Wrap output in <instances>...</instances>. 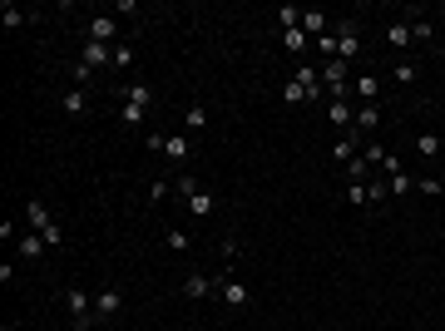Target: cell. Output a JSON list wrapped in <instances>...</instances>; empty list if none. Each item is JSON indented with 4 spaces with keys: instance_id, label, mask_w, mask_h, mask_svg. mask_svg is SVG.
I'll use <instances>...</instances> for the list:
<instances>
[{
    "instance_id": "cell-1",
    "label": "cell",
    "mask_w": 445,
    "mask_h": 331,
    "mask_svg": "<svg viewBox=\"0 0 445 331\" xmlns=\"http://www.w3.org/2000/svg\"><path fill=\"white\" fill-rule=\"evenodd\" d=\"M65 307H70V331H95V302H90V292H80V287H65Z\"/></svg>"
},
{
    "instance_id": "cell-2",
    "label": "cell",
    "mask_w": 445,
    "mask_h": 331,
    "mask_svg": "<svg viewBox=\"0 0 445 331\" xmlns=\"http://www.w3.org/2000/svg\"><path fill=\"white\" fill-rule=\"evenodd\" d=\"M119 312H124V292H119V287H100V292H95V322L104 327Z\"/></svg>"
},
{
    "instance_id": "cell-3",
    "label": "cell",
    "mask_w": 445,
    "mask_h": 331,
    "mask_svg": "<svg viewBox=\"0 0 445 331\" xmlns=\"http://www.w3.org/2000/svg\"><path fill=\"white\" fill-rule=\"evenodd\" d=\"M336 50H341V65L361 55V35H356V20H351V15H346V20L336 25Z\"/></svg>"
},
{
    "instance_id": "cell-4",
    "label": "cell",
    "mask_w": 445,
    "mask_h": 331,
    "mask_svg": "<svg viewBox=\"0 0 445 331\" xmlns=\"http://www.w3.org/2000/svg\"><path fill=\"white\" fill-rule=\"evenodd\" d=\"M183 297H188V302L218 297V282H213V277H203V272H188V277H183Z\"/></svg>"
},
{
    "instance_id": "cell-5",
    "label": "cell",
    "mask_w": 445,
    "mask_h": 331,
    "mask_svg": "<svg viewBox=\"0 0 445 331\" xmlns=\"http://www.w3.org/2000/svg\"><path fill=\"white\" fill-rule=\"evenodd\" d=\"M218 297L227 302V307H247V302H252V292H247L237 277H222V282H218Z\"/></svg>"
},
{
    "instance_id": "cell-6",
    "label": "cell",
    "mask_w": 445,
    "mask_h": 331,
    "mask_svg": "<svg viewBox=\"0 0 445 331\" xmlns=\"http://www.w3.org/2000/svg\"><path fill=\"white\" fill-rule=\"evenodd\" d=\"M60 109L70 114V119L90 114V89H80V85H75V89H65V94H60Z\"/></svg>"
},
{
    "instance_id": "cell-7",
    "label": "cell",
    "mask_w": 445,
    "mask_h": 331,
    "mask_svg": "<svg viewBox=\"0 0 445 331\" xmlns=\"http://www.w3.org/2000/svg\"><path fill=\"white\" fill-rule=\"evenodd\" d=\"M114 35H119L114 15H90V40H100V45H119Z\"/></svg>"
},
{
    "instance_id": "cell-8",
    "label": "cell",
    "mask_w": 445,
    "mask_h": 331,
    "mask_svg": "<svg viewBox=\"0 0 445 331\" xmlns=\"http://www.w3.org/2000/svg\"><path fill=\"white\" fill-rule=\"evenodd\" d=\"M356 153H361V134H341V139L332 143V158L341 163V168H346V163H351Z\"/></svg>"
},
{
    "instance_id": "cell-9",
    "label": "cell",
    "mask_w": 445,
    "mask_h": 331,
    "mask_svg": "<svg viewBox=\"0 0 445 331\" xmlns=\"http://www.w3.org/2000/svg\"><path fill=\"white\" fill-rule=\"evenodd\" d=\"M25 222H30V232H45L55 218H50V208H45L40 198H25Z\"/></svg>"
},
{
    "instance_id": "cell-10",
    "label": "cell",
    "mask_w": 445,
    "mask_h": 331,
    "mask_svg": "<svg viewBox=\"0 0 445 331\" xmlns=\"http://www.w3.org/2000/svg\"><path fill=\"white\" fill-rule=\"evenodd\" d=\"M297 85L307 89V99H322V94H327V89H322V70H317V65H302V70H297Z\"/></svg>"
},
{
    "instance_id": "cell-11",
    "label": "cell",
    "mask_w": 445,
    "mask_h": 331,
    "mask_svg": "<svg viewBox=\"0 0 445 331\" xmlns=\"http://www.w3.org/2000/svg\"><path fill=\"white\" fill-rule=\"evenodd\" d=\"M15 247H20V257H25V262H40V257L50 252V242H45L40 232H25V237H20Z\"/></svg>"
},
{
    "instance_id": "cell-12",
    "label": "cell",
    "mask_w": 445,
    "mask_h": 331,
    "mask_svg": "<svg viewBox=\"0 0 445 331\" xmlns=\"http://www.w3.org/2000/svg\"><path fill=\"white\" fill-rule=\"evenodd\" d=\"M85 65H90V70H100V65H114V45L85 40Z\"/></svg>"
},
{
    "instance_id": "cell-13",
    "label": "cell",
    "mask_w": 445,
    "mask_h": 331,
    "mask_svg": "<svg viewBox=\"0 0 445 331\" xmlns=\"http://www.w3.org/2000/svg\"><path fill=\"white\" fill-rule=\"evenodd\" d=\"M327 119H332V129H351V124H356L351 99H332V104H327Z\"/></svg>"
},
{
    "instance_id": "cell-14",
    "label": "cell",
    "mask_w": 445,
    "mask_h": 331,
    "mask_svg": "<svg viewBox=\"0 0 445 331\" xmlns=\"http://www.w3.org/2000/svg\"><path fill=\"white\" fill-rule=\"evenodd\" d=\"M163 153H168L173 163H188V153H193V143H188V134H168V139H163Z\"/></svg>"
},
{
    "instance_id": "cell-15",
    "label": "cell",
    "mask_w": 445,
    "mask_h": 331,
    "mask_svg": "<svg viewBox=\"0 0 445 331\" xmlns=\"http://www.w3.org/2000/svg\"><path fill=\"white\" fill-rule=\"evenodd\" d=\"M302 35H307V40H322V35H327V15H322V10H302Z\"/></svg>"
},
{
    "instance_id": "cell-16",
    "label": "cell",
    "mask_w": 445,
    "mask_h": 331,
    "mask_svg": "<svg viewBox=\"0 0 445 331\" xmlns=\"http://www.w3.org/2000/svg\"><path fill=\"white\" fill-rule=\"evenodd\" d=\"M188 213H193V218H208V213H218V198H213L208 188H198V193L188 198Z\"/></svg>"
},
{
    "instance_id": "cell-17",
    "label": "cell",
    "mask_w": 445,
    "mask_h": 331,
    "mask_svg": "<svg viewBox=\"0 0 445 331\" xmlns=\"http://www.w3.org/2000/svg\"><path fill=\"white\" fill-rule=\"evenodd\" d=\"M124 104H139V109H149V104H154V89H149L144 80H134V85L124 89Z\"/></svg>"
},
{
    "instance_id": "cell-18",
    "label": "cell",
    "mask_w": 445,
    "mask_h": 331,
    "mask_svg": "<svg viewBox=\"0 0 445 331\" xmlns=\"http://www.w3.org/2000/svg\"><path fill=\"white\" fill-rule=\"evenodd\" d=\"M356 129H361V134H376V129H381V109H376V104H361V109H356Z\"/></svg>"
},
{
    "instance_id": "cell-19",
    "label": "cell",
    "mask_w": 445,
    "mask_h": 331,
    "mask_svg": "<svg viewBox=\"0 0 445 331\" xmlns=\"http://www.w3.org/2000/svg\"><path fill=\"white\" fill-rule=\"evenodd\" d=\"M386 40H391V50H406V45H411V25H406V20H391V25H386Z\"/></svg>"
},
{
    "instance_id": "cell-20",
    "label": "cell",
    "mask_w": 445,
    "mask_h": 331,
    "mask_svg": "<svg viewBox=\"0 0 445 331\" xmlns=\"http://www.w3.org/2000/svg\"><path fill=\"white\" fill-rule=\"evenodd\" d=\"M25 20H30V15H25L20 5H0V25H5V30H20Z\"/></svg>"
},
{
    "instance_id": "cell-21",
    "label": "cell",
    "mask_w": 445,
    "mask_h": 331,
    "mask_svg": "<svg viewBox=\"0 0 445 331\" xmlns=\"http://www.w3.org/2000/svg\"><path fill=\"white\" fill-rule=\"evenodd\" d=\"M346 178H351V183H371V163H366V158L356 153V158L346 163Z\"/></svg>"
},
{
    "instance_id": "cell-22",
    "label": "cell",
    "mask_w": 445,
    "mask_h": 331,
    "mask_svg": "<svg viewBox=\"0 0 445 331\" xmlns=\"http://www.w3.org/2000/svg\"><path fill=\"white\" fill-rule=\"evenodd\" d=\"M183 124H188V134H198V129H208V109H203V104H188V114H183Z\"/></svg>"
},
{
    "instance_id": "cell-23",
    "label": "cell",
    "mask_w": 445,
    "mask_h": 331,
    "mask_svg": "<svg viewBox=\"0 0 445 331\" xmlns=\"http://www.w3.org/2000/svg\"><path fill=\"white\" fill-rule=\"evenodd\" d=\"M277 25H282V30H302V10H297V5H282V10H277Z\"/></svg>"
},
{
    "instance_id": "cell-24",
    "label": "cell",
    "mask_w": 445,
    "mask_h": 331,
    "mask_svg": "<svg viewBox=\"0 0 445 331\" xmlns=\"http://www.w3.org/2000/svg\"><path fill=\"white\" fill-rule=\"evenodd\" d=\"M416 153H421V158H436V153H441V139H436V134H416Z\"/></svg>"
},
{
    "instance_id": "cell-25",
    "label": "cell",
    "mask_w": 445,
    "mask_h": 331,
    "mask_svg": "<svg viewBox=\"0 0 445 331\" xmlns=\"http://www.w3.org/2000/svg\"><path fill=\"white\" fill-rule=\"evenodd\" d=\"M173 188H178V193H183V203H188V198H193L203 183H198V173H178V183H173Z\"/></svg>"
},
{
    "instance_id": "cell-26",
    "label": "cell",
    "mask_w": 445,
    "mask_h": 331,
    "mask_svg": "<svg viewBox=\"0 0 445 331\" xmlns=\"http://www.w3.org/2000/svg\"><path fill=\"white\" fill-rule=\"evenodd\" d=\"M346 203H351V208H366V203H371L366 183H346Z\"/></svg>"
},
{
    "instance_id": "cell-27",
    "label": "cell",
    "mask_w": 445,
    "mask_h": 331,
    "mask_svg": "<svg viewBox=\"0 0 445 331\" xmlns=\"http://www.w3.org/2000/svg\"><path fill=\"white\" fill-rule=\"evenodd\" d=\"M129 129H144V119H149V109H139V104H124V114H119Z\"/></svg>"
},
{
    "instance_id": "cell-28",
    "label": "cell",
    "mask_w": 445,
    "mask_h": 331,
    "mask_svg": "<svg viewBox=\"0 0 445 331\" xmlns=\"http://www.w3.org/2000/svg\"><path fill=\"white\" fill-rule=\"evenodd\" d=\"M282 40H287V50H292V55H302V50L312 45V40H307L302 30H282Z\"/></svg>"
},
{
    "instance_id": "cell-29",
    "label": "cell",
    "mask_w": 445,
    "mask_h": 331,
    "mask_svg": "<svg viewBox=\"0 0 445 331\" xmlns=\"http://www.w3.org/2000/svg\"><path fill=\"white\" fill-rule=\"evenodd\" d=\"M396 80H401V85H416V80H421V70H416L411 60H396Z\"/></svg>"
},
{
    "instance_id": "cell-30",
    "label": "cell",
    "mask_w": 445,
    "mask_h": 331,
    "mask_svg": "<svg viewBox=\"0 0 445 331\" xmlns=\"http://www.w3.org/2000/svg\"><path fill=\"white\" fill-rule=\"evenodd\" d=\"M356 94H366V104H371V94H381V85H376V75H361L356 85H351Z\"/></svg>"
},
{
    "instance_id": "cell-31",
    "label": "cell",
    "mask_w": 445,
    "mask_h": 331,
    "mask_svg": "<svg viewBox=\"0 0 445 331\" xmlns=\"http://www.w3.org/2000/svg\"><path fill=\"white\" fill-rule=\"evenodd\" d=\"M361 158H366V163H371V168H376V163H386V148H381V143H371V139H366V148H361Z\"/></svg>"
},
{
    "instance_id": "cell-32",
    "label": "cell",
    "mask_w": 445,
    "mask_h": 331,
    "mask_svg": "<svg viewBox=\"0 0 445 331\" xmlns=\"http://www.w3.org/2000/svg\"><path fill=\"white\" fill-rule=\"evenodd\" d=\"M317 50H322V55H327V60H341V50H336V35H332V30H327V35H322V40H317Z\"/></svg>"
},
{
    "instance_id": "cell-33",
    "label": "cell",
    "mask_w": 445,
    "mask_h": 331,
    "mask_svg": "<svg viewBox=\"0 0 445 331\" xmlns=\"http://www.w3.org/2000/svg\"><path fill=\"white\" fill-rule=\"evenodd\" d=\"M134 65V50L129 45H114V70H129Z\"/></svg>"
},
{
    "instance_id": "cell-34",
    "label": "cell",
    "mask_w": 445,
    "mask_h": 331,
    "mask_svg": "<svg viewBox=\"0 0 445 331\" xmlns=\"http://www.w3.org/2000/svg\"><path fill=\"white\" fill-rule=\"evenodd\" d=\"M40 237H45V242H50V247H65V227H60V222H50V227H45V232H40Z\"/></svg>"
},
{
    "instance_id": "cell-35",
    "label": "cell",
    "mask_w": 445,
    "mask_h": 331,
    "mask_svg": "<svg viewBox=\"0 0 445 331\" xmlns=\"http://www.w3.org/2000/svg\"><path fill=\"white\" fill-rule=\"evenodd\" d=\"M168 247H173V252H188V232H183V227H168Z\"/></svg>"
},
{
    "instance_id": "cell-36",
    "label": "cell",
    "mask_w": 445,
    "mask_h": 331,
    "mask_svg": "<svg viewBox=\"0 0 445 331\" xmlns=\"http://www.w3.org/2000/svg\"><path fill=\"white\" fill-rule=\"evenodd\" d=\"M416 193H426V198H441L445 188L436 183V178H416Z\"/></svg>"
},
{
    "instance_id": "cell-37",
    "label": "cell",
    "mask_w": 445,
    "mask_h": 331,
    "mask_svg": "<svg viewBox=\"0 0 445 331\" xmlns=\"http://www.w3.org/2000/svg\"><path fill=\"white\" fill-rule=\"evenodd\" d=\"M431 35H436V30H431V20H416V25H411V40H421V45H426Z\"/></svg>"
},
{
    "instance_id": "cell-38",
    "label": "cell",
    "mask_w": 445,
    "mask_h": 331,
    "mask_svg": "<svg viewBox=\"0 0 445 331\" xmlns=\"http://www.w3.org/2000/svg\"><path fill=\"white\" fill-rule=\"evenodd\" d=\"M90 80H95V70H90V65H85V60H75V85H80V89H85V85H90Z\"/></svg>"
},
{
    "instance_id": "cell-39",
    "label": "cell",
    "mask_w": 445,
    "mask_h": 331,
    "mask_svg": "<svg viewBox=\"0 0 445 331\" xmlns=\"http://www.w3.org/2000/svg\"><path fill=\"white\" fill-rule=\"evenodd\" d=\"M222 257H227V267L242 257V247H237V237H222Z\"/></svg>"
},
{
    "instance_id": "cell-40",
    "label": "cell",
    "mask_w": 445,
    "mask_h": 331,
    "mask_svg": "<svg viewBox=\"0 0 445 331\" xmlns=\"http://www.w3.org/2000/svg\"><path fill=\"white\" fill-rule=\"evenodd\" d=\"M411 188H416V178H406V173L391 178V193H411Z\"/></svg>"
},
{
    "instance_id": "cell-41",
    "label": "cell",
    "mask_w": 445,
    "mask_h": 331,
    "mask_svg": "<svg viewBox=\"0 0 445 331\" xmlns=\"http://www.w3.org/2000/svg\"><path fill=\"white\" fill-rule=\"evenodd\" d=\"M10 331H25V327H10Z\"/></svg>"
}]
</instances>
